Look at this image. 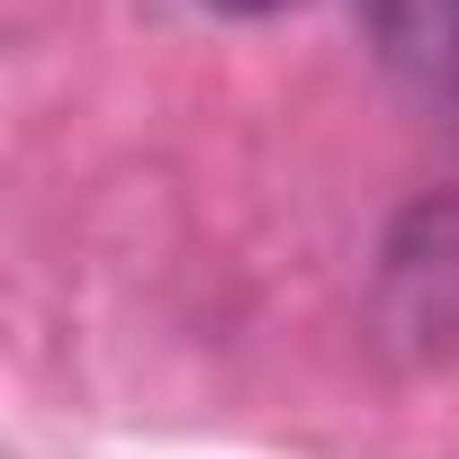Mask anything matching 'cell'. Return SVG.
<instances>
[{"label":"cell","instance_id":"6da1fadb","mask_svg":"<svg viewBox=\"0 0 459 459\" xmlns=\"http://www.w3.org/2000/svg\"><path fill=\"white\" fill-rule=\"evenodd\" d=\"M216 10H280V0H216Z\"/></svg>","mask_w":459,"mask_h":459}]
</instances>
